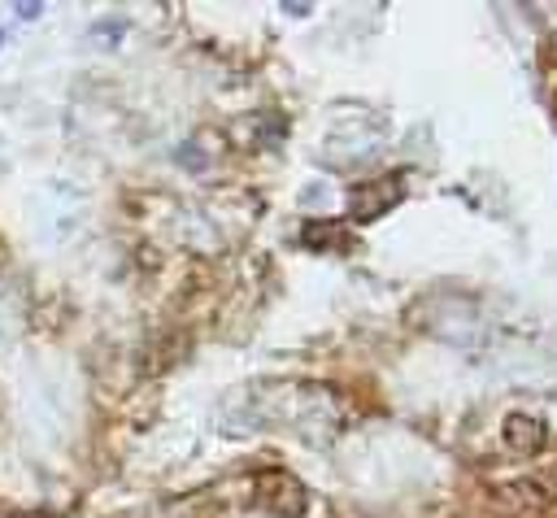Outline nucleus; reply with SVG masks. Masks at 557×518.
<instances>
[{"instance_id": "1", "label": "nucleus", "mask_w": 557, "mask_h": 518, "mask_svg": "<svg viewBox=\"0 0 557 518\" xmlns=\"http://www.w3.org/2000/svg\"><path fill=\"white\" fill-rule=\"evenodd\" d=\"M252 488H257V501L265 505V509H274V514H305V505H309V492H305V483L296 479V474H287V470H261L257 479H252Z\"/></svg>"}, {"instance_id": "2", "label": "nucleus", "mask_w": 557, "mask_h": 518, "mask_svg": "<svg viewBox=\"0 0 557 518\" xmlns=\"http://www.w3.org/2000/svg\"><path fill=\"white\" fill-rule=\"evenodd\" d=\"M400 196H405V174H387L379 183H357L352 187V218L370 222V218L387 213L392 205H400Z\"/></svg>"}, {"instance_id": "3", "label": "nucleus", "mask_w": 557, "mask_h": 518, "mask_svg": "<svg viewBox=\"0 0 557 518\" xmlns=\"http://www.w3.org/2000/svg\"><path fill=\"white\" fill-rule=\"evenodd\" d=\"M500 444L509 453H518V457H535L540 444H544V422L535 414H527V409H509L505 422H500Z\"/></svg>"}, {"instance_id": "4", "label": "nucleus", "mask_w": 557, "mask_h": 518, "mask_svg": "<svg viewBox=\"0 0 557 518\" xmlns=\"http://www.w3.org/2000/svg\"><path fill=\"white\" fill-rule=\"evenodd\" d=\"M500 501L509 509H518V514H531V518L548 509V492L535 479H509V483H500Z\"/></svg>"}, {"instance_id": "5", "label": "nucleus", "mask_w": 557, "mask_h": 518, "mask_svg": "<svg viewBox=\"0 0 557 518\" xmlns=\"http://www.w3.org/2000/svg\"><path fill=\"white\" fill-rule=\"evenodd\" d=\"M335 235H339V222H305V231H300V239L318 252H326L335 244Z\"/></svg>"}]
</instances>
